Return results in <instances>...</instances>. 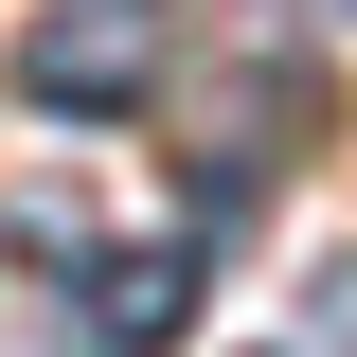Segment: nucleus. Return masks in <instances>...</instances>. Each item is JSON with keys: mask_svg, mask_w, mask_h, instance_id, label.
<instances>
[{"mask_svg": "<svg viewBox=\"0 0 357 357\" xmlns=\"http://www.w3.org/2000/svg\"><path fill=\"white\" fill-rule=\"evenodd\" d=\"M178 54V0H36V36H18V89L72 107V126H126L143 89Z\"/></svg>", "mask_w": 357, "mask_h": 357, "instance_id": "1", "label": "nucleus"}, {"mask_svg": "<svg viewBox=\"0 0 357 357\" xmlns=\"http://www.w3.org/2000/svg\"><path fill=\"white\" fill-rule=\"evenodd\" d=\"M72 321L107 357H161L178 321H197V250L178 232H126V250H72Z\"/></svg>", "mask_w": 357, "mask_h": 357, "instance_id": "2", "label": "nucleus"}]
</instances>
